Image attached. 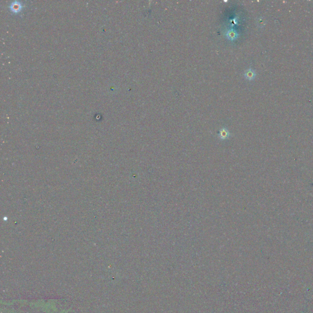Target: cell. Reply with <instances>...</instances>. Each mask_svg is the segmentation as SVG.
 <instances>
[{
	"mask_svg": "<svg viewBox=\"0 0 313 313\" xmlns=\"http://www.w3.org/2000/svg\"><path fill=\"white\" fill-rule=\"evenodd\" d=\"M225 35L226 38L231 41H235L238 37V34L237 32L235 29H230L226 30L225 32Z\"/></svg>",
	"mask_w": 313,
	"mask_h": 313,
	"instance_id": "1",
	"label": "cell"
},
{
	"mask_svg": "<svg viewBox=\"0 0 313 313\" xmlns=\"http://www.w3.org/2000/svg\"><path fill=\"white\" fill-rule=\"evenodd\" d=\"M256 75V74L255 71L252 68L247 69V70H246L245 71V73H244V76H245V78L248 80H253L255 78Z\"/></svg>",
	"mask_w": 313,
	"mask_h": 313,
	"instance_id": "2",
	"label": "cell"
},
{
	"mask_svg": "<svg viewBox=\"0 0 313 313\" xmlns=\"http://www.w3.org/2000/svg\"><path fill=\"white\" fill-rule=\"evenodd\" d=\"M229 133L228 132V130L225 128H223L220 130V136L222 138V139H225V138H226L229 136Z\"/></svg>",
	"mask_w": 313,
	"mask_h": 313,
	"instance_id": "3",
	"label": "cell"
}]
</instances>
